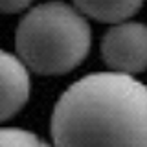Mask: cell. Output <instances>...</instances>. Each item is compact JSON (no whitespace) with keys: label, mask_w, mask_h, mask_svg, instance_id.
<instances>
[{"label":"cell","mask_w":147,"mask_h":147,"mask_svg":"<svg viewBox=\"0 0 147 147\" xmlns=\"http://www.w3.org/2000/svg\"><path fill=\"white\" fill-rule=\"evenodd\" d=\"M53 147H147V86L96 72L72 83L52 114Z\"/></svg>","instance_id":"obj_1"},{"label":"cell","mask_w":147,"mask_h":147,"mask_svg":"<svg viewBox=\"0 0 147 147\" xmlns=\"http://www.w3.org/2000/svg\"><path fill=\"white\" fill-rule=\"evenodd\" d=\"M86 17L64 2H46L28 11L15 33L17 53L28 70L42 76L72 72L90 52Z\"/></svg>","instance_id":"obj_2"},{"label":"cell","mask_w":147,"mask_h":147,"mask_svg":"<svg viewBox=\"0 0 147 147\" xmlns=\"http://www.w3.org/2000/svg\"><path fill=\"white\" fill-rule=\"evenodd\" d=\"M101 55L112 72L132 76L147 70V26L116 22L101 39Z\"/></svg>","instance_id":"obj_3"},{"label":"cell","mask_w":147,"mask_h":147,"mask_svg":"<svg viewBox=\"0 0 147 147\" xmlns=\"http://www.w3.org/2000/svg\"><path fill=\"white\" fill-rule=\"evenodd\" d=\"M30 70L18 55L0 50V121L20 112L30 99Z\"/></svg>","instance_id":"obj_4"},{"label":"cell","mask_w":147,"mask_h":147,"mask_svg":"<svg viewBox=\"0 0 147 147\" xmlns=\"http://www.w3.org/2000/svg\"><path fill=\"white\" fill-rule=\"evenodd\" d=\"M145 0H74L76 7L85 17L99 22H123L140 11Z\"/></svg>","instance_id":"obj_5"},{"label":"cell","mask_w":147,"mask_h":147,"mask_svg":"<svg viewBox=\"0 0 147 147\" xmlns=\"http://www.w3.org/2000/svg\"><path fill=\"white\" fill-rule=\"evenodd\" d=\"M0 147H50L42 138L24 129H0Z\"/></svg>","instance_id":"obj_6"},{"label":"cell","mask_w":147,"mask_h":147,"mask_svg":"<svg viewBox=\"0 0 147 147\" xmlns=\"http://www.w3.org/2000/svg\"><path fill=\"white\" fill-rule=\"evenodd\" d=\"M31 2L33 0H0V13H18Z\"/></svg>","instance_id":"obj_7"}]
</instances>
